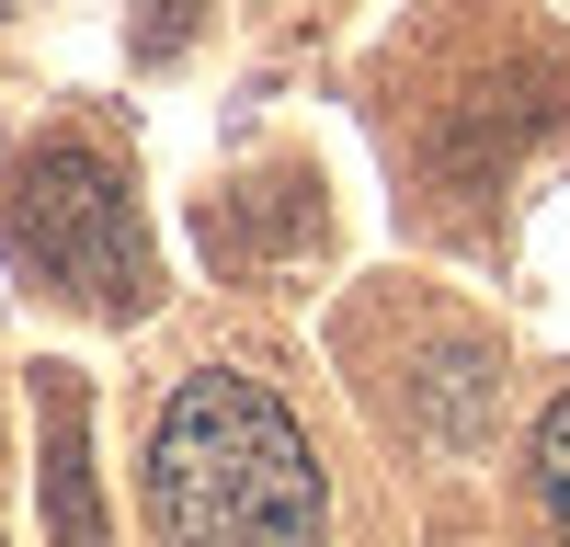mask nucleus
<instances>
[{
    "label": "nucleus",
    "instance_id": "f257e3e1",
    "mask_svg": "<svg viewBox=\"0 0 570 547\" xmlns=\"http://www.w3.org/2000/svg\"><path fill=\"white\" fill-rule=\"evenodd\" d=\"M149 514L160 547H320V456L263 377H183L149 434Z\"/></svg>",
    "mask_w": 570,
    "mask_h": 547
},
{
    "label": "nucleus",
    "instance_id": "f03ea898",
    "mask_svg": "<svg viewBox=\"0 0 570 547\" xmlns=\"http://www.w3.org/2000/svg\"><path fill=\"white\" fill-rule=\"evenodd\" d=\"M0 240H12L23 274L69 286L80 308H104V319H137V308L160 297L137 195L91 149H23L12 171H0Z\"/></svg>",
    "mask_w": 570,
    "mask_h": 547
},
{
    "label": "nucleus",
    "instance_id": "7ed1b4c3",
    "mask_svg": "<svg viewBox=\"0 0 570 547\" xmlns=\"http://www.w3.org/2000/svg\"><path fill=\"white\" fill-rule=\"evenodd\" d=\"M46 525H58V547H104L91 468H80V388L69 377H46Z\"/></svg>",
    "mask_w": 570,
    "mask_h": 547
},
{
    "label": "nucleus",
    "instance_id": "20e7f679",
    "mask_svg": "<svg viewBox=\"0 0 570 547\" xmlns=\"http://www.w3.org/2000/svg\"><path fill=\"white\" fill-rule=\"evenodd\" d=\"M537 490H548V525L570 536V388L548 399V422H537Z\"/></svg>",
    "mask_w": 570,
    "mask_h": 547
}]
</instances>
